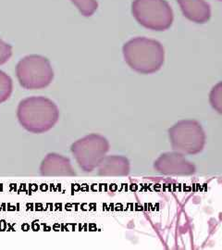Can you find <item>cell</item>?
I'll use <instances>...</instances> for the list:
<instances>
[{
    "label": "cell",
    "mask_w": 222,
    "mask_h": 250,
    "mask_svg": "<svg viewBox=\"0 0 222 250\" xmlns=\"http://www.w3.org/2000/svg\"><path fill=\"white\" fill-rule=\"evenodd\" d=\"M130 161L123 156H106L98 165L100 176H127L130 173Z\"/></svg>",
    "instance_id": "30bf717a"
},
{
    "label": "cell",
    "mask_w": 222,
    "mask_h": 250,
    "mask_svg": "<svg viewBox=\"0 0 222 250\" xmlns=\"http://www.w3.org/2000/svg\"><path fill=\"white\" fill-rule=\"evenodd\" d=\"M219 1H222V0H219Z\"/></svg>",
    "instance_id": "9a60e30c"
},
{
    "label": "cell",
    "mask_w": 222,
    "mask_h": 250,
    "mask_svg": "<svg viewBox=\"0 0 222 250\" xmlns=\"http://www.w3.org/2000/svg\"><path fill=\"white\" fill-rule=\"evenodd\" d=\"M13 91V82L6 72L0 71V104L10 98Z\"/></svg>",
    "instance_id": "8fae6325"
},
{
    "label": "cell",
    "mask_w": 222,
    "mask_h": 250,
    "mask_svg": "<svg viewBox=\"0 0 222 250\" xmlns=\"http://www.w3.org/2000/svg\"><path fill=\"white\" fill-rule=\"evenodd\" d=\"M183 15L193 22L203 24L211 17V9L204 0H177Z\"/></svg>",
    "instance_id": "9c48e42d"
},
{
    "label": "cell",
    "mask_w": 222,
    "mask_h": 250,
    "mask_svg": "<svg viewBox=\"0 0 222 250\" xmlns=\"http://www.w3.org/2000/svg\"><path fill=\"white\" fill-rule=\"evenodd\" d=\"M84 17H91L98 8L97 0H71Z\"/></svg>",
    "instance_id": "7c38bea8"
},
{
    "label": "cell",
    "mask_w": 222,
    "mask_h": 250,
    "mask_svg": "<svg viewBox=\"0 0 222 250\" xmlns=\"http://www.w3.org/2000/svg\"><path fill=\"white\" fill-rule=\"evenodd\" d=\"M20 125L33 134H43L51 130L60 119V109L51 99L31 97L22 99L17 108Z\"/></svg>",
    "instance_id": "6da1fadb"
},
{
    "label": "cell",
    "mask_w": 222,
    "mask_h": 250,
    "mask_svg": "<svg viewBox=\"0 0 222 250\" xmlns=\"http://www.w3.org/2000/svg\"><path fill=\"white\" fill-rule=\"evenodd\" d=\"M12 56V46L0 38V65L9 62Z\"/></svg>",
    "instance_id": "5bb4252c"
},
{
    "label": "cell",
    "mask_w": 222,
    "mask_h": 250,
    "mask_svg": "<svg viewBox=\"0 0 222 250\" xmlns=\"http://www.w3.org/2000/svg\"><path fill=\"white\" fill-rule=\"evenodd\" d=\"M71 150L81 169L92 172L106 157L109 143L103 135L91 134L72 144Z\"/></svg>",
    "instance_id": "8992f818"
},
{
    "label": "cell",
    "mask_w": 222,
    "mask_h": 250,
    "mask_svg": "<svg viewBox=\"0 0 222 250\" xmlns=\"http://www.w3.org/2000/svg\"><path fill=\"white\" fill-rule=\"evenodd\" d=\"M169 136L173 150L187 155L203 151L206 140L202 125L195 120L178 122L169 128Z\"/></svg>",
    "instance_id": "5b68a950"
},
{
    "label": "cell",
    "mask_w": 222,
    "mask_h": 250,
    "mask_svg": "<svg viewBox=\"0 0 222 250\" xmlns=\"http://www.w3.org/2000/svg\"><path fill=\"white\" fill-rule=\"evenodd\" d=\"M16 75L24 89H43L52 83L54 71L46 58L40 55H29L19 62Z\"/></svg>",
    "instance_id": "3957f363"
},
{
    "label": "cell",
    "mask_w": 222,
    "mask_h": 250,
    "mask_svg": "<svg viewBox=\"0 0 222 250\" xmlns=\"http://www.w3.org/2000/svg\"><path fill=\"white\" fill-rule=\"evenodd\" d=\"M126 63L141 74L160 71L165 62V50L161 43L146 37H135L125 43L122 48Z\"/></svg>",
    "instance_id": "7a4b0ae2"
},
{
    "label": "cell",
    "mask_w": 222,
    "mask_h": 250,
    "mask_svg": "<svg viewBox=\"0 0 222 250\" xmlns=\"http://www.w3.org/2000/svg\"><path fill=\"white\" fill-rule=\"evenodd\" d=\"M133 17L142 25L153 31H166L172 25L174 16L166 0H133Z\"/></svg>",
    "instance_id": "277c9868"
},
{
    "label": "cell",
    "mask_w": 222,
    "mask_h": 250,
    "mask_svg": "<svg viewBox=\"0 0 222 250\" xmlns=\"http://www.w3.org/2000/svg\"><path fill=\"white\" fill-rule=\"evenodd\" d=\"M210 103L211 106L215 108L219 113L222 112V83H219L215 85L210 93Z\"/></svg>",
    "instance_id": "4fadbf2b"
},
{
    "label": "cell",
    "mask_w": 222,
    "mask_h": 250,
    "mask_svg": "<svg viewBox=\"0 0 222 250\" xmlns=\"http://www.w3.org/2000/svg\"><path fill=\"white\" fill-rule=\"evenodd\" d=\"M42 176L49 177H73L76 172L68 158L57 153H49L44 157L40 165Z\"/></svg>",
    "instance_id": "ba28073f"
},
{
    "label": "cell",
    "mask_w": 222,
    "mask_h": 250,
    "mask_svg": "<svg viewBox=\"0 0 222 250\" xmlns=\"http://www.w3.org/2000/svg\"><path fill=\"white\" fill-rule=\"evenodd\" d=\"M154 168L164 175L188 176L196 171V165L188 161L180 152H167L160 155L154 162Z\"/></svg>",
    "instance_id": "52a82bcc"
}]
</instances>
